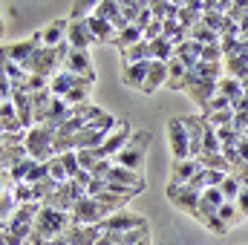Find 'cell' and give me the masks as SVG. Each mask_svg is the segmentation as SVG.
Here are the masks:
<instances>
[{
    "label": "cell",
    "instance_id": "42",
    "mask_svg": "<svg viewBox=\"0 0 248 245\" xmlns=\"http://www.w3.org/2000/svg\"><path fill=\"white\" fill-rule=\"evenodd\" d=\"M219 110H231V101H228L225 95H219V92H217V95L211 98V104H208L199 116H211V113H219Z\"/></svg>",
    "mask_w": 248,
    "mask_h": 245
},
{
    "label": "cell",
    "instance_id": "38",
    "mask_svg": "<svg viewBox=\"0 0 248 245\" xmlns=\"http://www.w3.org/2000/svg\"><path fill=\"white\" fill-rule=\"evenodd\" d=\"M219 190H222V196H225V202H237L240 199V193H243V184L237 182L231 173L225 176V182L219 184Z\"/></svg>",
    "mask_w": 248,
    "mask_h": 245
},
{
    "label": "cell",
    "instance_id": "46",
    "mask_svg": "<svg viewBox=\"0 0 248 245\" xmlns=\"http://www.w3.org/2000/svg\"><path fill=\"white\" fill-rule=\"evenodd\" d=\"M240 159L248 162V138H246V136H243V141H240Z\"/></svg>",
    "mask_w": 248,
    "mask_h": 245
},
{
    "label": "cell",
    "instance_id": "4",
    "mask_svg": "<svg viewBox=\"0 0 248 245\" xmlns=\"http://www.w3.org/2000/svg\"><path fill=\"white\" fill-rule=\"evenodd\" d=\"M150 141H153V133H150V130H136L133 138H130V144L124 147L119 156H113V162L122 165V168L136 170V173H144V159H147Z\"/></svg>",
    "mask_w": 248,
    "mask_h": 245
},
{
    "label": "cell",
    "instance_id": "39",
    "mask_svg": "<svg viewBox=\"0 0 248 245\" xmlns=\"http://www.w3.org/2000/svg\"><path fill=\"white\" fill-rule=\"evenodd\" d=\"M202 119L211 124V127L222 130V127H231L234 124V110H219V113H211V116H202Z\"/></svg>",
    "mask_w": 248,
    "mask_h": 245
},
{
    "label": "cell",
    "instance_id": "13",
    "mask_svg": "<svg viewBox=\"0 0 248 245\" xmlns=\"http://www.w3.org/2000/svg\"><path fill=\"white\" fill-rule=\"evenodd\" d=\"M182 122L187 127V136H190V159H199L202 156V141H205L208 122L202 116H182Z\"/></svg>",
    "mask_w": 248,
    "mask_h": 245
},
{
    "label": "cell",
    "instance_id": "15",
    "mask_svg": "<svg viewBox=\"0 0 248 245\" xmlns=\"http://www.w3.org/2000/svg\"><path fill=\"white\" fill-rule=\"evenodd\" d=\"M52 104H55V95L49 90L32 95V122H35V127L49 124V119H52Z\"/></svg>",
    "mask_w": 248,
    "mask_h": 245
},
{
    "label": "cell",
    "instance_id": "28",
    "mask_svg": "<svg viewBox=\"0 0 248 245\" xmlns=\"http://www.w3.org/2000/svg\"><path fill=\"white\" fill-rule=\"evenodd\" d=\"M78 84V75H72V72H66V69H61L52 81H49V92L55 95V98H66L69 95V90Z\"/></svg>",
    "mask_w": 248,
    "mask_h": 245
},
{
    "label": "cell",
    "instance_id": "1",
    "mask_svg": "<svg viewBox=\"0 0 248 245\" xmlns=\"http://www.w3.org/2000/svg\"><path fill=\"white\" fill-rule=\"evenodd\" d=\"M69 225H72V214H63V211H55V208L44 205L38 219H35V231H32L29 245L55 243V240H61L63 234L69 231Z\"/></svg>",
    "mask_w": 248,
    "mask_h": 245
},
{
    "label": "cell",
    "instance_id": "37",
    "mask_svg": "<svg viewBox=\"0 0 248 245\" xmlns=\"http://www.w3.org/2000/svg\"><path fill=\"white\" fill-rule=\"evenodd\" d=\"M190 72H193V75H199V78H205V81H217V84L222 81V78H219L222 63H205V61H199L193 69H190Z\"/></svg>",
    "mask_w": 248,
    "mask_h": 245
},
{
    "label": "cell",
    "instance_id": "22",
    "mask_svg": "<svg viewBox=\"0 0 248 245\" xmlns=\"http://www.w3.org/2000/svg\"><path fill=\"white\" fill-rule=\"evenodd\" d=\"M12 104H15V110H17V119L23 124V130H32V127H35V122H32V92L15 90Z\"/></svg>",
    "mask_w": 248,
    "mask_h": 245
},
{
    "label": "cell",
    "instance_id": "32",
    "mask_svg": "<svg viewBox=\"0 0 248 245\" xmlns=\"http://www.w3.org/2000/svg\"><path fill=\"white\" fill-rule=\"evenodd\" d=\"M196 162H199V168H202V170H219V173H231V170H234V165H231L222 153H214V156H199Z\"/></svg>",
    "mask_w": 248,
    "mask_h": 245
},
{
    "label": "cell",
    "instance_id": "24",
    "mask_svg": "<svg viewBox=\"0 0 248 245\" xmlns=\"http://www.w3.org/2000/svg\"><path fill=\"white\" fill-rule=\"evenodd\" d=\"M0 130L3 133H26L23 124L17 119V110L12 101H0Z\"/></svg>",
    "mask_w": 248,
    "mask_h": 245
},
{
    "label": "cell",
    "instance_id": "21",
    "mask_svg": "<svg viewBox=\"0 0 248 245\" xmlns=\"http://www.w3.org/2000/svg\"><path fill=\"white\" fill-rule=\"evenodd\" d=\"M199 162L196 159H185V162H173L170 165V182L168 184H190V179L199 173Z\"/></svg>",
    "mask_w": 248,
    "mask_h": 245
},
{
    "label": "cell",
    "instance_id": "41",
    "mask_svg": "<svg viewBox=\"0 0 248 245\" xmlns=\"http://www.w3.org/2000/svg\"><path fill=\"white\" fill-rule=\"evenodd\" d=\"M61 162H63V168H66V173H69V179H75L78 173H81V162H78V153H61Z\"/></svg>",
    "mask_w": 248,
    "mask_h": 245
},
{
    "label": "cell",
    "instance_id": "27",
    "mask_svg": "<svg viewBox=\"0 0 248 245\" xmlns=\"http://www.w3.org/2000/svg\"><path fill=\"white\" fill-rule=\"evenodd\" d=\"M3 78H9L15 90H26V84H29V72L20 63L9 61V58H3Z\"/></svg>",
    "mask_w": 248,
    "mask_h": 245
},
{
    "label": "cell",
    "instance_id": "9",
    "mask_svg": "<svg viewBox=\"0 0 248 245\" xmlns=\"http://www.w3.org/2000/svg\"><path fill=\"white\" fill-rule=\"evenodd\" d=\"M87 193H84V187L78 182H63L58 184V190L49 196V202H44V205H49V208H55V211H63V214H72L75 211V205H78V199H84Z\"/></svg>",
    "mask_w": 248,
    "mask_h": 245
},
{
    "label": "cell",
    "instance_id": "6",
    "mask_svg": "<svg viewBox=\"0 0 248 245\" xmlns=\"http://www.w3.org/2000/svg\"><path fill=\"white\" fill-rule=\"evenodd\" d=\"M165 130H168V144H170L173 162H185V159H190V136H187L185 122H182V119H168Z\"/></svg>",
    "mask_w": 248,
    "mask_h": 245
},
{
    "label": "cell",
    "instance_id": "19",
    "mask_svg": "<svg viewBox=\"0 0 248 245\" xmlns=\"http://www.w3.org/2000/svg\"><path fill=\"white\" fill-rule=\"evenodd\" d=\"M107 182H119V184H127V187H136V190H144V187H147V182H144L141 173H136V170H130V168H122V165H116V162H113V170L107 173Z\"/></svg>",
    "mask_w": 248,
    "mask_h": 245
},
{
    "label": "cell",
    "instance_id": "45",
    "mask_svg": "<svg viewBox=\"0 0 248 245\" xmlns=\"http://www.w3.org/2000/svg\"><path fill=\"white\" fill-rule=\"evenodd\" d=\"M237 208H240L243 216H248V187H243V193H240V199H237Z\"/></svg>",
    "mask_w": 248,
    "mask_h": 245
},
{
    "label": "cell",
    "instance_id": "40",
    "mask_svg": "<svg viewBox=\"0 0 248 245\" xmlns=\"http://www.w3.org/2000/svg\"><path fill=\"white\" fill-rule=\"evenodd\" d=\"M46 165H49V179H52V182H58V184L69 182V173H66V168H63L61 156H55V159L46 162Z\"/></svg>",
    "mask_w": 248,
    "mask_h": 245
},
{
    "label": "cell",
    "instance_id": "7",
    "mask_svg": "<svg viewBox=\"0 0 248 245\" xmlns=\"http://www.w3.org/2000/svg\"><path fill=\"white\" fill-rule=\"evenodd\" d=\"M44 46V32L38 29L35 35H29L26 41H17V44H6L3 46V58H9V61L20 63V66H26V63L32 61V55L38 52Z\"/></svg>",
    "mask_w": 248,
    "mask_h": 245
},
{
    "label": "cell",
    "instance_id": "3",
    "mask_svg": "<svg viewBox=\"0 0 248 245\" xmlns=\"http://www.w3.org/2000/svg\"><path fill=\"white\" fill-rule=\"evenodd\" d=\"M113 214H119V208L104 202V196H84L72 211V225H101Z\"/></svg>",
    "mask_w": 248,
    "mask_h": 245
},
{
    "label": "cell",
    "instance_id": "30",
    "mask_svg": "<svg viewBox=\"0 0 248 245\" xmlns=\"http://www.w3.org/2000/svg\"><path fill=\"white\" fill-rule=\"evenodd\" d=\"M139 61H153V46H150V41H141V44H136V46H130V49L122 52V66L139 63Z\"/></svg>",
    "mask_w": 248,
    "mask_h": 245
},
{
    "label": "cell",
    "instance_id": "29",
    "mask_svg": "<svg viewBox=\"0 0 248 245\" xmlns=\"http://www.w3.org/2000/svg\"><path fill=\"white\" fill-rule=\"evenodd\" d=\"M168 69H170V75H168V90H170V92H185L187 66L179 61V58H173V61L168 63Z\"/></svg>",
    "mask_w": 248,
    "mask_h": 245
},
{
    "label": "cell",
    "instance_id": "43",
    "mask_svg": "<svg viewBox=\"0 0 248 245\" xmlns=\"http://www.w3.org/2000/svg\"><path fill=\"white\" fill-rule=\"evenodd\" d=\"M78 162H81V170H87V173H93L98 168V156L93 150H78Z\"/></svg>",
    "mask_w": 248,
    "mask_h": 245
},
{
    "label": "cell",
    "instance_id": "26",
    "mask_svg": "<svg viewBox=\"0 0 248 245\" xmlns=\"http://www.w3.org/2000/svg\"><path fill=\"white\" fill-rule=\"evenodd\" d=\"M90 95H93V81H87V78H78V84L69 90V95L63 98L69 107H84V104H90Z\"/></svg>",
    "mask_w": 248,
    "mask_h": 245
},
{
    "label": "cell",
    "instance_id": "8",
    "mask_svg": "<svg viewBox=\"0 0 248 245\" xmlns=\"http://www.w3.org/2000/svg\"><path fill=\"white\" fill-rule=\"evenodd\" d=\"M185 92L190 95V101L199 107V113L211 104V98L219 92V84L217 81H205V78H199V75H193V72H187L185 78Z\"/></svg>",
    "mask_w": 248,
    "mask_h": 245
},
{
    "label": "cell",
    "instance_id": "36",
    "mask_svg": "<svg viewBox=\"0 0 248 245\" xmlns=\"http://www.w3.org/2000/svg\"><path fill=\"white\" fill-rule=\"evenodd\" d=\"M219 219H222V225L231 231V228H237L246 216L240 214V208H237V202H225L222 208H219Z\"/></svg>",
    "mask_w": 248,
    "mask_h": 245
},
{
    "label": "cell",
    "instance_id": "23",
    "mask_svg": "<svg viewBox=\"0 0 248 245\" xmlns=\"http://www.w3.org/2000/svg\"><path fill=\"white\" fill-rule=\"evenodd\" d=\"M168 75H170V69H168V63L165 61H153L150 66V75H147V84H144V95H153L159 87H168Z\"/></svg>",
    "mask_w": 248,
    "mask_h": 245
},
{
    "label": "cell",
    "instance_id": "11",
    "mask_svg": "<svg viewBox=\"0 0 248 245\" xmlns=\"http://www.w3.org/2000/svg\"><path fill=\"white\" fill-rule=\"evenodd\" d=\"M63 69L95 84V69H93V61H90V52H84V49H72V46H69V55H66V61H63Z\"/></svg>",
    "mask_w": 248,
    "mask_h": 245
},
{
    "label": "cell",
    "instance_id": "47",
    "mask_svg": "<svg viewBox=\"0 0 248 245\" xmlns=\"http://www.w3.org/2000/svg\"><path fill=\"white\" fill-rule=\"evenodd\" d=\"M26 245H29V243H26Z\"/></svg>",
    "mask_w": 248,
    "mask_h": 245
},
{
    "label": "cell",
    "instance_id": "17",
    "mask_svg": "<svg viewBox=\"0 0 248 245\" xmlns=\"http://www.w3.org/2000/svg\"><path fill=\"white\" fill-rule=\"evenodd\" d=\"M66 44H69L72 49H84V52L95 44V38H93V32H90V26H87V17H84V20H69Z\"/></svg>",
    "mask_w": 248,
    "mask_h": 245
},
{
    "label": "cell",
    "instance_id": "33",
    "mask_svg": "<svg viewBox=\"0 0 248 245\" xmlns=\"http://www.w3.org/2000/svg\"><path fill=\"white\" fill-rule=\"evenodd\" d=\"M190 41H196L199 46H211V44H219L222 38H219V35H217L214 29H208V26H205V23L199 20V23H196V26L190 29Z\"/></svg>",
    "mask_w": 248,
    "mask_h": 245
},
{
    "label": "cell",
    "instance_id": "25",
    "mask_svg": "<svg viewBox=\"0 0 248 245\" xmlns=\"http://www.w3.org/2000/svg\"><path fill=\"white\" fill-rule=\"evenodd\" d=\"M104 240L110 245H139L150 240V228H139V231H119V234H104Z\"/></svg>",
    "mask_w": 248,
    "mask_h": 245
},
{
    "label": "cell",
    "instance_id": "18",
    "mask_svg": "<svg viewBox=\"0 0 248 245\" xmlns=\"http://www.w3.org/2000/svg\"><path fill=\"white\" fill-rule=\"evenodd\" d=\"M87 26H90V32H93L95 44H113V46H116V41H119V29H116L113 23H107V20L90 15V17H87Z\"/></svg>",
    "mask_w": 248,
    "mask_h": 245
},
{
    "label": "cell",
    "instance_id": "12",
    "mask_svg": "<svg viewBox=\"0 0 248 245\" xmlns=\"http://www.w3.org/2000/svg\"><path fill=\"white\" fill-rule=\"evenodd\" d=\"M101 237H104L101 225H69V231L63 234L69 245H98Z\"/></svg>",
    "mask_w": 248,
    "mask_h": 245
},
{
    "label": "cell",
    "instance_id": "2",
    "mask_svg": "<svg viewBox=\"0 0 248 245\" xmlns=\"http://www.w3.org/2000/svg\"><path fill=\"white\" fill-rule=\"evenodd\" d=\"M55 141H58V130L49 127V124L26 130V150H29V156H32L35 162H41V165H46V162H52V159L58 156V153H55Z\"/></svg>",
    "mask_w": 248,
    "mask_h": 245
},
{
    "label": "cell",
    "instance_id": "16",
    "mask_svg": "<svg viewBox=\"0 0 248 245\" xmlns=\"http://www.w3.org/2000/svg\"><path fill=\"white\" fill-rule=\"evenodd\" d=\"M150 66H153V61H139V63L122 66V84L124 87H133V90H144L147 75H150Z\"/></svg>",
    "mask_w": 248,
    "mask_h": 245
},
{
    "label": "cell",
    "instance_id": "31",
    "mask_svg": "<svg viewBox=\"0 0 248 245\" xmlns=\"http://www.w3.org/2000/svg\"><path fill=\"white\" fill-rule=\"evenodd\" d=\"M26 159H32L29 150H26V144H15V147H3L0 165H3V170H12L15 165H20V162H26Z\"/></svg>",
    "mask_w": 248,
    "mask_h": 245
},
{
    "label": "cell",
    "instance_id": "5",
    "mask_svg": "<svg viewBox=\"0 0 248 245\" xmlns=\"http://www.w3.org/2000/svg\"><path fill=\"white\" fill-rule=\"evenodd\" d=\"M165 193H168V199H170V205H173L176 211H182V214L193 216V219L199 216L202 190H196V187H190V184H168Z\"/></svg>",
    "mask_w": 248,
    "mask_h": 245
},
{
    "label": "cell",
    "instance_id": "34",
    "mask_svg": "<svg viewBox=\"0 0 248 245\" xmlns=\"http://www.w3.org/2000/svg\"><path fill=\"white\" fill-rule=\"evenodd\" d=\"M219 95H225L231 104H234V101H240V98L246 95V90H243V81H237V78H228V75H225V78L219 81Z\"/></svg>",
    "mask_w": 248,
    "mask_h": 245
},
{
    "label": "cell",
    "instance_id": "20",
    "mask_svg": "<svg viewBox=\"0 0 248 245\" xmlns=\"http://www.w3.org/2000/svg\"><path fill=\"white\" fill-rule=\"evenodd\" d=\"M41 32H44V46H49V49L61 46L63 41H66V32H69V17H58V20H52V23L44 26Z\"/></svg>",
    "mask_w": 248,
    "mask_h": 245
},
{
    "label": "cell",
    "instance_id": "35",
    "mask_svg": "<svg viewBox=\"0 0 248 245\" xmlns=\"http://www.w3.org/2000/svg\"><path fill=\"white\" fill-rule=\"evenodd\" d=\"M144 41V32L139 29V26H127L124 32H119V41H116V49L124 52V49H130V46H136V44H141Z\"/></svg>",
    "mask_w": 248,
    "mask_h": 245
},
{
    "label": "cell",
    "instance_id": "44",
    "mask_svg": "<svg viewBox=\"0 0 248 245\" xmlns=\"http://www.w3.org/2000/svg\"><path fill=\"white\" fill-rule=\"evenodd\" d=\"M231 176L237 179V182L243 184V187H248V162H234V170H231Z\"/></svg>",
    "mask_w": 248,
    "mask_h": 245
},
{
    "label": "cell",
    "instance_id": "14",
    "mask_svg": "<svg viewBox=\"0 0 248 245\" xmlns=\"http://www.w3.org/2000/svg\"><path fill=\"white\" fill-rule=\"evenodd\" d=\"M95 17H101V20H107V23H113L119 32H124L130 23L124 20V12H122V3H116V0H95V12H93Z\"/></svg>",
    "mask_w": 248,
    "mask_h": 245
},
{
    "label": "cell",
    "instance_id": "10",
    "mask_svg": "<svg viewBox=\"0 0 248 245\" xmlns=\"http://www.w3.org/2000/svg\"><path fill=\"white\" fill-rule=\"evenodd\" d=\"M104 234H119V231H139V228H150V222L141 216V214H133V211H119L113 216H107L101 222Z\"/></svg>",
    "mask_w": 248,
    "mask_h": 245
}]
</instances>
